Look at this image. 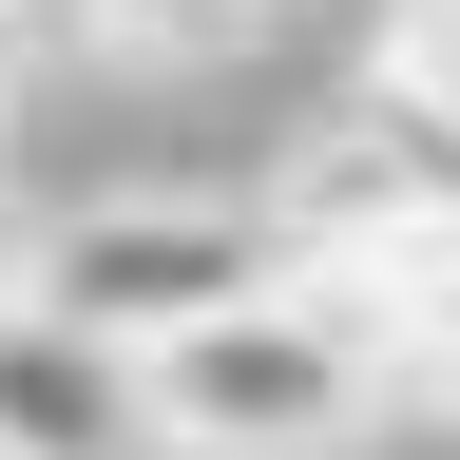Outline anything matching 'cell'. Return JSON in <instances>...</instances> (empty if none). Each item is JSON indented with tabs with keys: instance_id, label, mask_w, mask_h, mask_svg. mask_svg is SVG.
Listing matches in <instances>:
<instances>
[{
	"instance_id": "1",
	"label": "cell",
	"mask_w": 460,
	"mask_h": 460,
	"mask_svg": "<svg viewBox=\"0 0 460 460\" xmlns=\"http://www.w3.org/2000/svg\"><path fill=\"white\" fill-rule=\"evenodd\" d=\"M384 326L345 307V288H307V269H269L250 307H211V326H172L154 345V441L172 460H345L384 422Z\"/></svg>"
},
{
	"instance_id": "2",
	"label": "cell",
	"mask_w": 460,
	"mask_h": 460,
	"mask_svg": "<svg viewBox=\"0 0 460 460\" xmlns=\"http://www.w3.org/2000/svg\"><path fill=\"white\" fill-rule=\"evenodd\" d=\"M269 269H288V230H269L250 192H77V211L20 230V288H39V307H77L96 345H135V365H154L172 326L250 307Z\"/></svg>"
},
{
	"instance_id": "3",
	"label": "cell",
	"mask_w": 460,
	"mask_h": 460,
	"mask_svg": "<svg viewBox=\"0 0 460 460\" xmlns=\"http://www.w3.org/2000/svg\"><path fill=\"white\" fill-rule=\"evenodd\" d=\"M0 460H154V365L39 288H0Z\"/></svg>"
},
{
	"instance_id": "4",
	"label": "cell",
	"mask_w": 460,
	"mask_h": 460,
	"mask_svg": "<svg viewBox=\"0 0 460 460\" xmlns=\"http://www.w3.org/2000/svg\"><path fill=\"white\" fill-rule=\"evenodd\" d=\"M307 288H345V307L384 326V365L422 384V402H460V192H441L422 230H384L365 269H307Z\"/></svg>"
},
{
	"instance_id": "5",
	"label": "cell",
	"mask_w": 460,
	"mask_h": 460,
	"mask_svg": "<svg viewBox=\"0 0 460 460\" xmlns=\"http://www.w3.org/2000/svg\"><path fill=\"white\" fill-rule=\"evenodd\" d=\"M39 39H96V58H192V39H230L250 0H20Z\"/></svg>"
},
{
	"instance_id": "6",
	"label": "cell",
	"mask_w": 460,
	"mask_h": 460,
	"mask_svg": "<svg viewBox=\"0 0 460 460\" xmlns=\"http://www.w3.org/2000/svg\"><path fill=\"white\" fill-rule=\"evenodd\" d=\"M384 115H422L460 154V0H384Z\"/></svg>"
},
{
	"instance_id": "7",
	"label": "cell",
	"mask_w": 460,
	"mask_h": 460,
	"mask_svg": "<svg viewBox=\"0 0 460 460\" xmlns=\"http://www.w3.org/2000/svg\"><path fill=\"white\" fill-rule=\"evenodd\" d=\"M20 39H39V20H20V0H0V77H20Z\"/></svg>"
},
{
	"instance_id": "8",
	"label": "cell",
	"mask_w": 460,
	"mask_h": 460,
	"mask_svg": "<svg viewBox=\"0 0 460 460\" xmlns=\"http://www.w3.org/2000/svg\"><path fill=\"white\" fill-rule=\"evenodd\" d=\"M0 288H20V230H0Z\"/></svg>"
}]
</instances>
